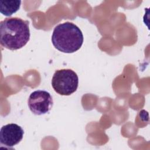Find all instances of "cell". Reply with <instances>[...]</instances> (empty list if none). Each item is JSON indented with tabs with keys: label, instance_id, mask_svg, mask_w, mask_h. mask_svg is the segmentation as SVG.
Returning <instances> with one entry per match:
<instances>
[{
	"label": "cell",
	"instance_id": "obj_1",
	"mask_svg": "<svg viewBox=\"0 0 150 150\" xmlns=\"http://www.w3.org/2000/svg\"><path fill=\"white\" fill-rule=\"evenodd\" d=\"M30 39L29 22L21 18H8L0 22V42L11 50L21 49Z\"/></svg>",
	"mask_w": 150,
	"mask_h": 150
},
{
	"label": "cell",
	"instance_id": "obj_2",
	"mask_svg": "<svg viewBox=\"0 0 150 150\" xmlns=\"http://www.w3.org/2000/svg\"><path fill=\"white\" fill-rule=\"evenodd\" d=\"M83 40L81 30L77 25L70 22L57 25L52 36V42L55 48L67 53H74L80 49Z\"/></svg>",
	"mask_w": 150,
	"mask_h": 150
},
{
	"label": "cell",
	"instance_id": "obj_3",
	"mask_svg": "<svg viewBox=\"0 0 150 150\" xmlns=\"http://www.w3.org/2000/svg\"><path fill=\"white\" fill-rule=\"evenodd\" d=\"M78 85V76L71 69L56 70L52 79L53 88L62 96H69L73 94L77 90Z\"/></svg>",
	"mask_w": 150,
	"mask_h": 150
},
{
	"label": "cell",
	"instance_id": "obj_4",
	"mask_svg": "<svg viewBox=\"0 0 150 150\" xmlns=\"http://www.w3.org/2000/svg\"><path fill=\"white\" fill-rule=\"evenodd\" d=\"M53 104L52 96L45 90H36L32 92L28 99L30 110L38 115L47 113L52 108Z\"/></svg>",
	"mask_w": 150,
	"mask_h": 150
},
{
	"label": "cell",
	"instance_id": "obj_5",
	"mask_svg": "<svg viewBox=\"0 0 150 150\" xmlns=\"http://www.w3.org/2000/svg\"><path fill=\"white\" fill-rule=\"evenodd\" d=\"M24 131L16 124H8L4 125L0 131V142L2 145L12 148L22 139Z\"/></svg>",
	"mask_w": 150,
	"mask_h": 150
},
{
	"label": "cell",
	"instance_id": "obj_6",
	"mask_svg": "<svg viewBox=\"0 0 150 150\" xmlns=\"http://www.w3.org/2000/svg\"><path fill=\"white\" fill-rule=\"evenodd\" d=\"M21 5V1H0L1 13L6 16H11L19 9Z\"/></svg>",
	"mask_w": 150,
	"mask_h": 150
}]
</instances>
